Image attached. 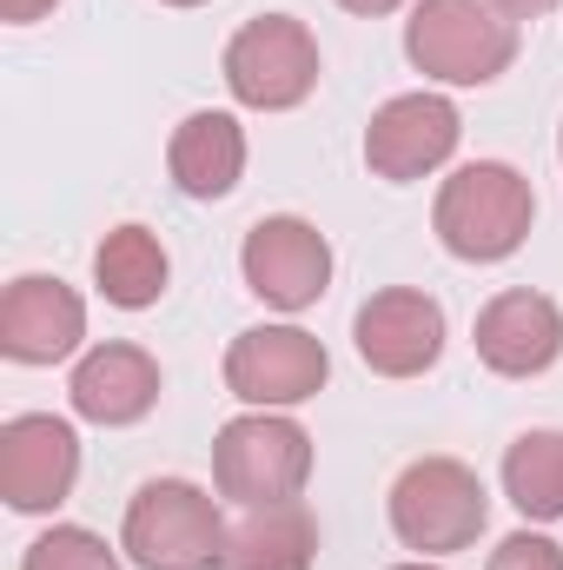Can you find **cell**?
<instances>
[{"mask_svg":"<svg viewBox=\"0 0 563 570\" xmlns=\"http://www.w3.org/2000/svg\"><path fill=\"white\" fill-rule=\"evenodd\" d=\"M80 478V438L67 419L27 412L0 425V498L13 511H53Z\"/></svg>","mask_w":563,"mask_h":570,"instance_id":"8","label":"cell"},{"mask_svg":"<svg viewBox=\"0 0 563 570\" xmlns=\"http://www.w3.org/2000/svg\"><path fill=\"white\" fill-rule=\"evenodd\" d=\"M93 279H100V292L113 305L140 312V305H152L166 292V253H159V239L146 226H113L100 239V253H93Z\"/></svg>","mask_w":563,"mask_h":570,"instance_id":"17","label":"cell"},{"mask_svg":"<svg viewBox=\"0 0 563 570\" xmlns=\"http://www.w3.org/2000/svg\"><path fill=\"white\" fill-rule=\"evenodd\" d=\"M504 491L524 518H563V431H524L504 451Z\"/></svg>","mask_w":563,"mask_h":570,"instance_id":"18","label":"cell"},{"mask_svg":"<svg viewBox=\"0 0 563 570\" xmlns=\"http://www.w3.org/2000/svg\"><path fill=\"white\" fill-rule=\"evenodd\" d=\"M491 570H563V551L551 544V538H537V531H517V538L497 544Z\"/></svg>","mask_w":563,"mask_h":570,"instance_id":"20","label":"cell"},{"mask_svg":"<svg viewBox=\"0 0 563 570\" xmlns=\"http://www.w3.org/2000/svg\"><path fill=\"white\" fill-rule=\"evenodd\" d=\"M166 166H172V179H179L186 199H226L239 186V173H246V134H239V120L233 114H192L172 134V146H166Z\"/></svg>","mask_w":563,"mask_h":570,"instance_id":"15","label":"cell"},{"mask_svg":"<svg viewBox=\"0 0 563 570\" xmlns=\"http://www.w3.org/2000/svg\"><path fill=\"white\" fill-rule=\"evenodd\" d=\"M338 7H352V13H392L398 0H338Z\"/></svg>","mask_w":563,"mask_h":570,"instance_id":"23","label":"cell"},{"mask_svg":"<svg viewBox=\"0 0 563 570\" xmlns=\"http://www.w3.org/2000/svg\"><path fill=\"white\" fill-rule=\"evenodd\" d=\"M531 179L504 159H477V166H457L437 193V239L457 253V259H511L531 233Z\"/></svg>","mask_w":563,"mask_h":570,"instance_id":"1","label":"cell"},{"mask_svg":"<svg viewBox=\"0 0 563 570\" xmlns=\"http://www.w3.org/2000/svg\"><path fill=\"white\" fill-rule=\"evenodd\" d=\"M398 570H431V564H398Z\"/></svg>","mask_w":563,"mask_h":570,"instance_id":"25","label":"cell"},{"mask_svg":"<svg viewBox=\"0 0 563 570\" xmlns=\"http://www.w3.org/2000/svg\"><path fill=\"white\" fill-rule=\"evenodd\" d=\"M563 352V312L544 292H497L477 312V358L504 379H537Z\"/></svg>","mask_w":563,"mask_h":570,"instance_id":"13","label":"cell"},{"mask_svg":"<svg viewBox=\"0 0 563 570\" xmlns=\"http://www.w3.org/2000/svg\"><path fill=\"white\" fill-rule=\"evenodd\" d=\"M80 338H87V305L73 298V285L40 279V273H27V279L7 285V298H0V352H7V358H20V365H53V358H67Z\"/></svg>","mask_w":563,"mask_h":570,"instance_id":"12","label":"cell"},{"mask_svg":"<svg viewBox=\"0 0 563 570\" xmlns=\"http://www.w3.org/2000/svg\"><path fill=\"white\" fill-rule=\"evenodd\" d=\"M20 570H120V558L107 551V538H93L87 524H53L47 538L27 544Z\"/></svg>","mask_w":563,"mask_h":570,"instance_id":"19","label":"cell"},{"mask_svg":"<svg viewBox=\"0 0 563 570\" xmlns=\"http://www.w3.org/2000/svg\"><path fill=\"white\" fill-rule=\"evenodd\" d=\"M491 7H497V13H511V20H531V13H544L551 0H491Z\"/></svg>","mask_w":563,"mask_h":570,"instance_id":"22","label":"cell"},{"mask_svg":"<svg viewBox=\"0 0 563 570\" xmlns=\"http://www.w3.org/2000/svg\"><path fill=\"white\" fill-rule=\"evenodd\" d=\"M47 7H53V0H0V13H7L13 27H27V20H40Z\"/></svg>","mask_w":563,"mask_h":570,"instance_id":"21","label":"cell"},{"mask_svg":"<svg viewBox=\"0 0 563 570\" xmlns=\"http://www.w3.org/2000/svg\"><path fill=\"white\" fill-rule=\"evenodd\" d=\"M239 266H246V285H253L266 305L305 312V305L325 292V279H332V246H325V233L305 226V219H259V226L246 233Z\"/></svg>","mask_w":563,"mask_h":570,"instance_id":"9","label":"cell"},{"mask_svg":"<svg viewBox=\"0 0 563 570\" xmlns=\"http://www.w3.org/2000/svg\"><path fill=\"white\" fill-rule=\"evenodd\" d=\"M451 153H457V107L437 94H398L365 127V159L378 179H424Z\"/></svg>","mask_w":563,"mask_h":570,"instance_id":"10","label":"cell"},{"mask_svg":"<svg viewBox=\"0 0 563 570\" xmlns=\"http://www.w3.org/2000/svg\"><path fill=\"white\" fill-rule=\"evenodd\" d=\"M392 531L412 551H464L484 531V484L457 458H418L392 484Z\"/></svg>","mask_w":563,"mask_h":570,"instance_id":"6","label":"cell"},{"mask_svg":"<svg viewBox=\"0 0 563 570\" xmlns=\"http://www.w3.org/2000/svg\"><path fill=\"white\" fill-rule=\"evenodd\" d=\"M213 478L233 504H292L312 478V438L279 419V412H253L233 419L213 444Z\"/></svg>","mask_w":563,"mask_h":570,"instance_id":"4","label":"cell"},{"mask_svg":"<svg viewBox=\"0 0 563 570\" xmlns=\"http://www.w3.org/2000/svg\"><path fill=\"white\" fill-rule=\"evenodd\" d=\"M226 87H233L239 107H259V114L298 107L318 87V40L292 13L246 20L233 33V47H226Z\"/></svg>","mask_w":563,"mask_h":570,"instance_id":"5","label":"cell"},{"mask_svg":"<svg viewBox=\"0 0 563 570\" xmlns=\"http://www.w3.org/2000/svg\"><path fill=\"white\" fill-rule=\"evenodd\" d=\"M318 524L312 511L292 504H253L239 531H226V564L219 570H312Z\"/></svg>","mask_w":563,"mask_h":570,"instance_id":"16","label":"cell"},{"mask_svg":"<svg viewBox=\"0 0 563 570\" xmlns=\"http://www.w3.org/2000/svg\"><path fill=\"white\" fill-rule=\"evenodd\" d=\"M405 53L431 80L491 87L517 60V27L491 0H418V13L405 27Z\"/></svg>","mask_w":563,"mask_h":570,"instance_id":"2","label":"cell"},{"mask_svg":"<svg viewBox=\"0 0 563 570\" xmlns=\"http://www.w3.org/2000/svg\"><path fill=\"white\" fill-rule=\"evenodd\" d=\"M325 345L298 325H259V332H239L233 352H226V385L233 399L259 405V412H279V405H305L318 385H325Z\"/></svg>","mask_w":563,"mask_h":570,"instance_id":"7","label":"cell"},{"mask_svg":"<svg viewBox=\"0 0 563 570\" xmlns=\"http://www.w3.org/2000/svg\"><path fill=\"white\" fill-rule=\"evenodd\" d=\"M67 392H73L80 419H93V425H134L159 399V365L146 358L140 345H100V352L80 358V372H73Z\"/></svg>","mask_w":563,"mask_h":570,"instance_id":"14","label":"cell"},{"mask_svg":"<svg viewBox=\"0 0 563 570\" xmlns=\"http://www.w3.org/2000/svg\"><path fill=\"white\" fill-rule=\"evenodd\" d=\"M166 7H199V0H166Z\"/></svg>","mask_w":563,"mask_h":570,"instance_id":"24","label":"cell"},{"mask_svg":"<svg viewBox=\"0 0 563 570\" xmlns=\"http://www.w3.org/2000/svg\"><path fill=\"white\" fill-rule=\"evenodd\" d=\"M444 352V312L437 298H424L412 285H392L378 298H365L358 312V358L385 379H418Z\"/></svg>","mask_w":563,"mask_h":570,"instance_id":"11","label":"cell"},{"mask_svg":"<svg viewBox=\"0 0 563 570\" xmlns=\"http://www.w3.org/2000/svg\"><path fill=\"white\" fill-rule=\"evenodd\" d=\"M127 551L146 570H213L226 564L219 504L186 478H152L127 504Z\"/></svg>","mask_w":563,"mask_h":570,"instance_id":"3","label":"cell"}]
</instances>
